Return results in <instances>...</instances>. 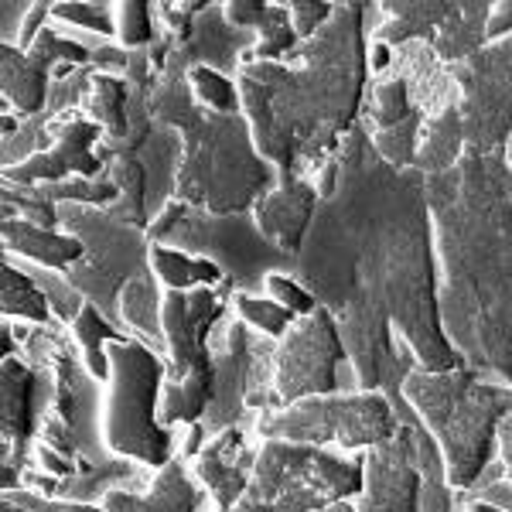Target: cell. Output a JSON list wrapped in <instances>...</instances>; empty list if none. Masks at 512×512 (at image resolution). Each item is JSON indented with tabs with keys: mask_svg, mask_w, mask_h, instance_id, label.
I'll return each instance as SVG.
<instances>
[{
	"mask_svg": "<svg viewBox=\"0 0 512 512\" xmlns=\"http://www.w3.org/2000/svg\"><path fill=\"white\" fill-rule=\"evenodd\" d=\"M407 400L431 427L444 454L448 485L468 489L489 461L502 414H509L512 393L482 386L465 373H417L407 379Z\"/></svg>",
	"mask_w": 512,
	"mask_h": 512,
	"instance_id": "6da1fadb",
	"label": "cell"
},
{
	"mask_svg": "<svg viewBox=\"0 0 512 512\" xmlns=\"http://www.w3.org/2000/svg\"><path fill=\"white\" fill-rule=\"evenodd\" d=\"M106 352H110V393L103 407L106 448L140 465L164 468L175 458H171V431L161 424V359L127 338L106 345Z\"/></svg>",
	"mask_w": 512,
	"mask_h": 512,
	"instance_id": "7a4b0ae2",
	"label": "cell"
},
{
	"mask_svg": "<svg viewBox=\"0 0 512 512\" xmlns=\"http://www.w3.org/2000/svg\"><path fill=\"white\" fill-rule=\"evenodd\" d=\"M267 441H291L308 448L342 444V448H376L400 431L390 403L373 390L349 393V396H308L287 410L267 414L256 424Z\"/></svg>",
	"mask_w": 512,
	"mask_h": 512,
	"instance_id": "3957f363",
	"label": "cell"
},
{
	"mask_svg": "<svg viewBox=\"0 0 512 512\" xmlns=\"http://www.w3.org/2000/svg\"><path fill=\"white\" fill-rule=\"evenodd\" d=\"M345 359L342 338L335 332V321L325 308L311 311L294 321L277 349V373L274 390L291 407L308 396H332L335 393V369Z\"/></svg>",
	"mask_w": 512,
	"mask_h": 512,
	"instance_id": "277c9868",
	"label": "cell"
},
{
	"mask_svg": "<svg viewBox=\"0 0 512 512\" xmlns=\"http://www.w3.org/2000/svg\"><path fill=\"white\" fill-rule=\"evenodd\" d=\"M414 448V434L400 427L390 441L366 451L359 512H417L420 472L414 465Z\"/></svg>",
	"mask_w": 512,
	"mask_h": 512,
	"instance_id": "5b68a950",
	"label": "cell"
},
{
	"mask_svg": "<svg viewBox=\"0 0 512 512\" xmlns=\"http://www.w3.org/2000/svg\"><path fill=\"white\" fill-rule=\"evenodd\" d=\"M195 506H198V489L181 461H168L164 468H158L151 489L144 495L110 492L103 499L106 512H195Z\"/></svg>",
	"mask_w": 512,
	"mask_h": 512,
	"instance_id": "8992f818",
	"label": "cell"
},
{
	"mask_svg": "<svg viewBox=\"0 0 512 512\" xmlns=\"http://www.w3.org/2000/svg\"><path fill=\"white\" fill-rule=\"evenodd\" d=\"M4 239H7V246H14L18 253L24 256H31V260H38V263H45V267H69V263H76L82 260V243L79 239H72V236H59V233H52V229H38V226H31V222H14V219H7L4 222Z\"/></svg>",
	"mask_w": 512,
	"mask_h": 512,
	"instance_id": "52a82bcc",
	"label": "cell"
},
{
	"mask_svg": "<svg viewBox=\"0 0 512 512\" xmlns=\"http://www.w3.org/2000/svg\"><path fill=\"white\" fill-rule=\"evenodd\" d=\"M212 400V366L192 369L181 379H168L161 390V424H198V417L205 414Z\"/></svg>",
	"mask_w": 512,
	"mask_h": 512,
	"instance_id": "ba28073f",
	"label": "cell"
},
{
	"mask_svg": "<svg viewBox=\"0 0 512 512\" xmlns=\"http://www.w3.org/2000/svg\"><path fill=\"white\" fill-rule=\"evenodd\" d=\"M35 379L14 355L4 359V444H21L31 434V390Z\"/></svg>",
	"mask_w": 512,
	"mask_h": 512,
	"instance_id": "9c48e42d",
	"label": "cell"
},
{
	"mask_svg": "<svg viewBox=\"0 0 512 512\" xmlns=\"http://www.w3.org/2000/svg\"><path fill=\"white\" fill-rule=\"evenodd\" d=\"M4 96L21 113H35L45 99V69L35 59L11 52V45H4Z\"/></svg>",
	"mask_w": 512,
	"mask_h": 512,
	"instance_id": "30bf717a",
	"label": "cell"
},
{
	"mask_svg": "<svg viewBox=\"0 0 512 512\" xmlns=\"http://www.w3.org/2000/svg\"><path fill=\"white\" fill-rule=\"evenodd\" d=\"M151 267L158 280L171 287V291H185V287L192 284H219L222 280V270L216 263H205V260H192V256L185 253H175L168 250V246H151Z\"/></svg>",
	"mask_w": 512,
	"mask_h": 512,
	"instance_id": "8fae6325",
	"label": "cell"
},
{
	"mask_svg": "<svg viewBox=\"0 0 512 512\" xmlns=\"http://www.w3.org/2000/svg\"><path fill=\"white\" fill-rule=\"evenodd\" d=\"M72 328H76V345L82 352V362H86V369L93 373L96 379H110V352L103 349V345H113L120 342V335L113 332L110 325H106L103 318H99V311L93 304H86L82 308V315L72 321Z\"/></svg>",
	"mask_w": 512,
	"mask_h": 512,
	"instance_id": "7c38bea8",
	"label": "cell"
},
{
	"mask_svg": "<svg viewBox=\"0 0 512 512\" xmlns=\"http://www.w3.org/2000/svg\"><path fill=\"white\" fill-rule=\"evenodd\" d=\"M48 297L31 284V277H24L21 270H14L11 263L4 267V315L28 318V321H45L48 318Z\"/></svg>",
	"mask_w": 512,
	"mask_h": 512,
	"instance_id": "4fadbf2b",
	"label": "cell"
},
{
	"mask_svg": "<svg viewBox=\"0 0 512 512\" xmlns=\"http://www.w3.org/2000/svg\"><path fill=\"white\" fill-rule=\"evenodd\" d=\"M86 106H89V117L103 123L110 134H123L127 120H123V82L117 76H106L103 72V76L89 82Z\"/></svg>",
	"mask_w": 512,
	"mask_h": 512,
	"instance_id": "5bb4252c",
	"label": "cell"
},
{
	"mask_svg": "<svg viewBox=\"0 0 512 512\" xmlns=\"http://www.w3.org/2000/svg\"><path fill=\"white\" fill-rule=\"evenodd\" d=\"M154 301H158V297H154V284L147 280V274H137L123 287V318H127L140 335L158 332V325H154V311H158Z\"/></svg>",
	"mask_w": 512,
	"mask_h": 512,
	"instance_id": "9a60e30c",
	"label": "cell"
},
{
	"mask_svg": "<svg viewBox=\"0 0 512 512\" xmlns=\"http://www.w3.org/2000/svg\"><path fill=\"white\" fill-rule=\"evenodd\" d=\"M188 79H192V93L198 96V103L212 106V110H219V113H229L236 106L233 82L226 76H219L216 69H209V65H195V69L188 72Z\"/></svg>",
	"mask_w": 512,
	"mask_h": 512,
	"instance_id": "2e32d148",
	"label": "cell"
},
{
	"mask_svg": "<svg viewBox=\"0 0 512 512\" xmlns=\"http://www.w3.org/2000/svg\"><path fill=\"white\" fill-rule=\"evenodd\" d=\"M236 308H239V315H243L250 325H256L260 332H267V335H284L287 328H291V321L294 315L287 308H280L277 301H260V297H246V294H239L236 297Z\"/></svg>",
	"mask_w": 512,
	"mask_h": 512,
	"instance_id": "e0dca14e",
	"label": "cell"
},
{
	"mask_svg": "<svg viewBox=\"0 0 512 512\" xmlns=\"http://www.w3.org/2000/svg\"><path fill=\"white\" fill-rule=\"evenodd\" d=\"M267 291H270V301H277L280 308H287L291 315H311V311H318L315 308V297L311 294H304L301 287L294 284V280H287V277H280V274H270L267 277Z\"/></svg>",
	"mask_w": 512,
	"mask_h": 512,
	"instance_id": "ac0fdd59",
	"label": "cell"
},
{
	"mask_svg": "<svg viewBox=\"0 0 512 512\" xmlns=\"http://www.w3.org/2000/svg\"><path fill=\"white\" fill-rule=\"evenodd\" d=\"M117 28H120V38L123 45H144L147 38H151V11H147V4H123L117 11Z\"/></svg>",
	"mask_w": 512,
	"mask_h": 512,
	"instance_id": "d6986e66",
	"label": "cell"
},
{
	"mask_svg": "<svg viewBox=\"0 0 512 512\" xmlns=\"http://www.w3.org/2000/svg\"><path fill=\"white\" fill-rule=\"evenodd\" d=\"M407 113L410 110H407V89H403V82H383L376 89V120L383 127H390V123L403 120Z\"/></svg>",
	"mask_w": 512,
	"mask_h": 512,
	"instance_id": "ffe728a7",
	"label": "cell"
},
{
	"mask_svg": "<svg viewBox=\"0 0 512 512\" xmlns=\"http://www.w3.org/2000/svg\"><path fill=\"white\" fill-rule=\"evenodd\" d=\"M52 14H55V18L72 21V24H86V28H99L103 35H110V31H113V21L106 18L103 11H93V7H86V4H55V7H52Z\"/></svg>",
	"mask_w": 512,
	"mask_h": 512,
	"instance_id": "44dd1931",
	"label": "cell"
},
{
	"mask_svg": "<svg viewBox=\"0 0 512 512\" xmlns=\"http://www.w3.org/2000/svg\"><path fill=\"white\" fill-rule=\"evenodd\" d=\"M287 14H291L294 35H311V31H315L328 14H332V7L328 4H294Z\"/></svg>",
	"mask_w": 512,
	"mask_h": 512,
	"instance_id": "7402d4cb",
	"label": "cell"
},
{
	"mask_svg": "<svg viewBox=\"0 0 512 512\" xmlns=\"http://www.w3.org/2000/svg\"><path fill=\"white\" fill-rule=\"evenodd\" d=\"M226 21L236 24V28H260V24L267 21V7L250 4V0H243V4H226Z\"/></svg>",
	"mask_w": 512,
	"mask_h": 512,
	"instance_id": "603a6c76",
	"label": "cell"
},
{
	"mask_svg": "<svg viewBox=\"0 0 512 512\" xmlns=\"http://www.w3.org/2000/svg\"><path fill=\"white\" fill-rule=\"evenodd\" d=\"M499 448H502V461H506V475H509V489H512V410L502 417L499 424Z\"/></svg>",
	"mask_w": 512,
	"mask_h": 512,
	"instance_id": "cb8c5ba5",
	"label": "cell"
},
{
	"mask_svg": "<svg viewBox=\"0 0 512 512\" xmlns=\"http://www.w3.org/2000/svg\"><path fill=\"white\" fill-rule=\"evenodd\" d=\"M41 18H45V7H31V11H28V18H24V35H21V41H28L31 35H35V28H38V21Z\"/></svg>",
	"mask_w": 512,
	"mask_h": 512,
	"instance_id": "d4e9b609",
	"label": "cell"
},
{
	"mask_svg": "<svg viewBox=\"0 0 512 512\" xmlns=\"http://www.w3.org/2000/svg\"><path fill=\"white\" fill-rule=\"evenodd\" d=\"M233 512H277V509L270 506V502H260V499H253V495H246Z\"/></svg>",
	"mask_w": 512,
	"mask_h": 512,
	"instance_id": "484cf974",
	"label": "cell"
},
{
	"mask_svg": "<svg viewBox=\"0 0 512 512\" xmlns=\"http://www.w3.org/2000/svg\"><path fill=\"white\" fill-rule=\"evenodd\" d=\"M55 512H106L103 506H89V502H65Z\"/></svg>",
	"mask_w": 512,
	"mask_h": 512,
	"instance_id": "4316f807",
	"label": "cell"
},
{
	"mask_svg": "<svg viewBox=\"0 0 512 512\" xmlns=\"http://www.w3.org/2000/svg\"><path fill=\"white\" fill-rule=\"evenodd\" d=\"M386 62H390V48H386V45H376V48H373V69H383Z\"/></svg>",
	"mask_w": 512,
	"mask_h": 512,
	"instance_id": "83f0119b",
	"label": "cell"
},
{
	"mask_svg": "<svg viewBox=\"0 0 512 512\" xmlns=\"http://www.w3.org/2000/svg\"><path fill=\"white\" fill-rule=\"evenodd\" d=\"M4 512H28V509L18 506V502H11V499H4Z\"/></svg>",
	"mask_w": 512,
	"mask_h": 512,
	"instance_id": "f1b7e54d",
	"label": "cell"
},
{
	"mask_svg": "<svg viewBox=\"0 0 512 512\" xmlns=\"http://www.w3.org/2000/svg\"><path fill=\"white\" fill-rule=\"evenodd\" d=\"M468 512H502V509H492V506H475V509H468Z\"/></svg>",
	"mask_w": 512,
	"mask_h": 512,
	"instance_id": "f546056e",
	"label": "cell"
},
{
	"mask_svg": "<svg viewBox=\"0 0 512 512\" xmlns=\"http://www.w3.org/2000/svg\"><path fill=\"white\" fill-rule=\"evenodd\" d=\"M509 168H512V140H509Z\"/></svg>",
	"mask_w": 512,
	"mask_h": 512,
	"instance_id": "4dcf8cb0",
	"label": "cell"
}]
</instances>
